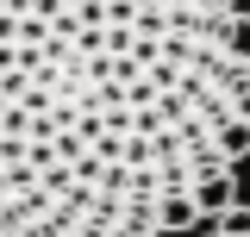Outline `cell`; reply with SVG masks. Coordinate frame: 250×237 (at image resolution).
Returning <instances> with one entry per match:
<instances>
[{
    "mask_svg": "<svg viewBox=\"0 0 250 237\" xmlns=\"http://www.w3.org/2000/svg\"><path fill=\"white\" fill-rule=\"evenodd\" d=\"M244 156L238 0H0V237L200 231Z\"/></svg>",
    "mask_w": 250,
    "mask_h": 237,
    "instance_id": "6da1fadb",
    "label": "cell"
},
{
    "mask_svg": "<svg viewBox=\"0 0 250 237\" xmlns=\"http://www.w3.org/2000/svg\"><path fill=\"white\" fill-rule=\"evenodd\" d=\"M188 237H250V206H225L219 218H207L200 231H188Z\"/></svg>",
    "mask_w": 250,
    "mask_h": 237,
    "instance_id": "7a4b0ae2",
    "label": "cell"
}]
</instances>
